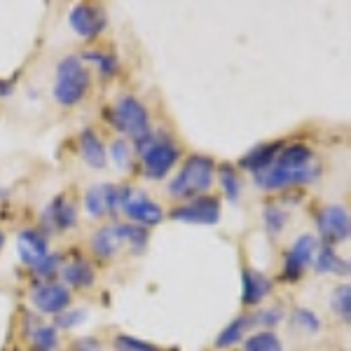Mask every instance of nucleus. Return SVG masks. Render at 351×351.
Returning <instances> with one entry per match:
<instances>
[{
    "label": "nucleus",
    "instance_id": "f257e3e1",
    "mask_svg": "<svg viewBox=\"0 0 351 351\" xmlns=\"http://www.w3.org/2000/svg\"><path fill=\"white\" fill-rule=\"evenodd\" d=\"M89 89V73L77 56H66L56 68L54 99L61 106H75Z\"/></svg>",
    "mask_w": 351,
    "mask_h": 351
},
{
    "label": "nucleus",
    "instance_id": "f03ea898",
    "mask_svg": "<svg viewBox=\"0 0 351 351\" xmlns=\"http://www.w3.org/2000/svg\"><path fill=\"white\" fill-rule=\"evenodd\" d=\"M213 169H216V164H213L211 157H190L185 162V167L178 171V176L171 180L169 192L173 197H195L199 192H206L213 183Z\"/></svg>",
    "mask_w": 351,
    "mask_h": 351
},
{
    "label": "nucleus",
    "instance_id": "7ed1b4c3",
    "mask_svg": "<svg viewBox=\"0 0 351 351\" xmlns=\"http://www.w3.org/2000/svg\"><path fill=\"white\" fill-rule=\"evenodd\" d=\"M145 241H148V232L145 230L134 228V225H110V228L96 232L92 239V248L96 256L110 258L120 251L124 243H129L134 248V253H141L145 248Z\"/></svg>",
    "mask_w": 351,
    "mask_h": 351
},
{
    "label": "nucleus",
    "instance_id": "20e7f679",
    "mask_svg": "<svg viewBox=\"0 0 351 351\" xmlns=\"http://www.w3.org/2000/svg\"><path fill=\"white\" fill-rule=\"evenodd\" d=\"M112 124H115L120 132L132 136L138 148L150 141L148 110H145L143 104H141L138 99H134V96H124V99L117 101L115 115H112Z\"/></svg>",
    "mask_w": 351,
    "mask_h": 351
},
{
    "label": "nucleus",
    "instance_id": "39448f33",
    "mask_svg": "<svg viewBox=\"0 0 351 351\" xmlns=\"http://www.w3.org/2000/svg\"><path fill=\"white\" fill-rule=\"evenodd\" d=\"M316 176H319V167L316 164H309L307 169H300V171H288V169H281L276 164H269L267 169L256 173V183L263 190H281V188H291V185L309 183Z\"/></svg>",
    "mask_w": 351,
    "mask_h": 351
},
{
    "label": "nucleus",
    "instance_id": "423d86ee",
    "mask_svg": "<svg viewBox=\"0 0 351 351\" xmlns=\"http://www.w3.org/2000/svg\"><path fill=\"white\" fill-rule=\"evenodd\" d=\"M141 155H143L145 176L155 180L164 178V176L171 171L176 160H178V150H176V145L169 143V141H150V143L141 150Z\"/></svg>",
    "mask_w": 351,
    "mask_h": 351
},
{
    "label": "nucleus",
    "instance_id": "0eeeda50",
    "mask_svg": "<svg viewBox=\"0 0 351 351\" xmlns=\"http://www.w3.org/2000/svg\"><path fill=\"white\" fill-rule=\"evenodd\" d=\"M120 206L124 208V213L138 225H157L164 216L162 208L157 206L155 202H150L145 195L134 192L129 188L120 190Z\"/></svg>",
    "mask_w": 351,
    "mask_h": 351
},
{
    "label": "nucleus",
    "instance_id": "6e6552de",
    "mask_svg": "<svg viewBox=\"0 0 351 351\" xmlns=\"http://www.w3.org/2000/svg\"><path fill=\"white\" fill-rule=\"evenodd\" d=\"M319 232L324 237V241L328 243H339L344 239H349L351 223H349V213L342 206H326L324 211L316 218Z\"/></svg>",
    "mask_w": 351,
    "mask_h": 351
},
{
    "label": "nucleus",
    "instance_id": "1a4fd4ad",
    "mask_svg": "<svg viewBox=\"0 0 351 351\" xmlns=\"http://www.w3.org/2000/svg\"><path fill=\"white\" fill-rule=\"evenodd\" d=\"M171 218L195 225H213L220 220V204L213 197H199V199L185 204V206L173 208Z\"/></svg>",
    "mask_w": 351,
    "mask_h": 351
},
{
    "label": "nucleus",
    "instance_id": "9d476101",
    "mask_svg": "<svg viewBox=\"0 0 351 351\" xmlns=\"http://www.w3.org/2000/svg\"><path fill=\"white\" fill-rule=\"evenodd\" d=\"M316 256V239L311 234H304L293 243V248L288 251L286 263H284V279L295 281L300 274L304 271L307 265L314 263Z\"/></svg>",
    "mask_w": 351,
    "mask_h": 351
},
{
    "label": "nucleus",
    "instance_id": "9b49d317",
    "mask_svg": "<svg viewBox=\"0 0 351 351\" xmlns=\"http://www.w3.org/2000/svg\"><path fill=\"white\" fill-rule=\"evenodd\" d=\"M84 206H87L92 218H104L117 211L120 206V190L112 185H94L92 190L84 195Z\"/></svg>",
    "mask_w": 351,
    "mask_h": 351
},
{
    "label": "nucleus",
    "instance_id": "f8f14e48",
    "mask_svg": "<svg viewBox=\"0 0 351 351\" xmlns=\"http://www.w3.org/2000/svg\"><path fill=\"white\" fill-rule=\"evenodd\" d=\"M33 304L43 314H61L71 304V291L61 284H45L33 293Z\"/></svg>",
    "mask_w": 351,
    "mask_h": 351
},
{
    "label": "nucleus",
    "instance_id": "ddd939ff",
    "mask_svg": "<svg viewBox=\"0 0 351 351\" xmlns=\"http://www.w3.org/2000/svg\"><path fill=\"white\" fill-rule=\"evenodd\" d=\"M68 21H71L73 31H75L77 36L94 38L104 31L106 16L99 8H94V5H75L71 16H68Z\"/></svg>",
    "mask_w": 351,
    "mask_h": 351
},
{
    "label": "nucleus",
    "instance_id": "4468645a",
    "mask_svg": "<svg viewBox=\"0 0 351 351\" xmlns=\"http://www.w3.org/2000/svg\"><path fill=\"white\" fill-rule=\"evenodd\" d=\"M16 253H19L21 263L36 267V265L47 256V239L36 230L19 232V237H16Z\"/></svg>",
    "mask_w": 351,
    "mask_h": 351
},
{
    "label": "nucleus",
    "instance_id": "2eb2a0df",
    "mask_svg": "<svg viewBox=\"0 0 351 351\" xmlns=\"http://www.w3.org/2000/svg\"><path fill=\"white\" fill-rule=\"evenodd\" d=\"M241 284H243V295H241L243 304H258L271 288V281L267 276L248 267L243 269V274H241Z\"/></svg>",
    "mask_w": 351,
    "mask_h": 351
},
{
    "label": "nucleus",
    "instance_id": "dca6fc26",
    "mask_svg": "<svg viewBox=\"0 0 351 351\" xmlns=\"http://www.w3.org/2000/svg\"><path fill=\"white\" fill-rule=\"evenodd\" d=\"M274 164L281 169H288V171H300V169H307L309 164H314V155L304 143H295L288 145V148H281Z\"/></svg>",
    "mask_w": 351,
    "mask_h": 351
},
{
    "label": "nucleus",
    "instance_id": "f3484780",
    "mask_svg": "<svg viewBox=\"0 0 351 351\" xmlns=\"http://www.w3.org/2000/svg\"><path fill=\"white\" fill-rule=\"evenodd\" d=\"M80 150H82V157L89 167L94 169H104L106 167V145L101 143V138L96 136L92 129H84L80 134Z\"/></svg>",
    "mask_w": 351,
    "mask_h": 351
},
{
    "label": "nucleus",
    "instance_id": "a211bd4d",
    "mask_svg": "<svg viewBox=\"0 0 351 351\" xmlns=\"http://www.w3.org/2000/svg\"><path fill=\"white\" fill-rule=\"evenodd\" d=\"M279 150H281V143H269V145L263 143V145H258V148H253L246 157H243L241 167L251 169L253 173L263 171V169H267L269 164H274L276 155H279Z\"/></svg>",
    "mask_w": 351,
    "mask_h": 351
},
{
    "label": "nucleus",
    "instance_id": "6ab92c4d",
    "mask_svg": "<svg viewBox=\"0 0 351 351\" xmlns=\"http://www.w3.org/2000/svg\"><path fill=\"white\" fill-rule=\"evenodd\" d=\"M45 218H47L56 230H68V228H73V225H75L77 211H75V206H73L71 202H66L64 197H59V199H54L52 204H49Z\"/></svg>",
    "mask_w": 351,
    "mask_h": 351
},
{
    "label": "nucleus",
    "instance_id": "aec40b11",
    "mask_svg": "<svg viewBox=\"0 0 351 351\" xmlns=\"http://www.w3.org/2000/svg\"><path fill=\"white\" fill-rule=\"evenodd\" d=\"M314 267L319 274H347L349 263L342 258H337L330 246H324L321 251H316Z\"/></svg>",
    "mask_w": 351,
    "mask_h": 351
},
{
    "label": "nucleus",
    "instance_id": "412c9836",
    "mask_svg": "<svg viewBox=\"0 0 351 351\" xmlns=\"http://www.w3.org/2000/svg\"><path fill=\"white\" fill-rule=\"evenodd\" d=\"M64 279L75 288H87V286H92V281H94V269L89 263L77 258L64 267Z\"/></svg>",
    "mask_w": 351,
    "mask_h": 351
},
{
    "label": "nucleus",
    "instance_id": "4be33fe9",
    "mask_svg": "<svg viewBox=\"0 0 351 351\" xmlns=\"http://www.w3.org/2000/svg\"><path fill=\"white\" fill-rule=\"evenodd\" d=\"M248 326H253V316H239V319H234L228 328H223V332L216 337V349L234 347V344L243 337V332H246Z\"/></svg>",
    "mask_w": 351,
    "mask_h": 351
},
{
    "label": "nucleus",
    "instance_id": "5701e85b",
    "mask_svg": "<svg viewBox=\"0 0 351 351\" xmlns=\"http://www.w3.org/2000/svg\"><path fill=\"white\" fill-rule=\"evenodd\" d=\"M246 351H284L281 347V339L274 335L271 330H265V332H256L246 339Z\"/></svg>",
    "mask_w": 351,
    "mask_h": 351
},
{
    "label": "nucleus",
    "instance_id": "b1692460",
    "mask_svg": "<svg viewBox=\"0 0 351 351\" xmlns=\"http://www.w3.org/2000/svg\"><path fill=\"white\" fill-rule=\"evenodd\" d=\"M56 344H59V335L54 326H40L33 332V347L38 351H54Z\"/></svg>",
    "mask_w": 351,
    "mask_h": 351
},
{
    "label": "nucleus",
    "instance_id": "393cba45",
    "mask_svg": "<svg viewBox=\"0 0 351 351\" xmlns=\"http://www.w3.org/2000/svg\"><path fill=\"white\" fill-rule=\"evenodd\" d=\"M330 307H332V311H335V314L342 321H349V316H351V293H349V286L335 288V293H332V300H330Z\"/></svg>",
    "mask_w": 351,
    "mask_h": 351
},
{
    "label": "nucleus",
    "instance_id": "a878e982",
    "mask_svg": "<svg viewBox=\"0 0 351 351\" xmlns=\"http://www.w3.org/2000/svg\"><path fill=\"white\" fill-rule=\"evenodd\" d=\"M220 183H223V190H225V195H228V199L234 202L237 197H239V178H237L234 169L228 167V164L220 167Z\"/></svg>",
    "mask_w": 351,
    "mask_h": 351
},
{
    "label": "nucleus",
    "instance_id": "bb28decb",
    "mask_svg": "<svg viewBox=\"0 0 351 351\" xmlns=\"http://www.w3.org/2000/svg\"><path fill=\"white\" fill-rule=\"evenodd\" d=\"M110 157L117 169H127L129 164H132V148H129L127 141L117 138L115 143L110 145Z\"/></svg>",
    "mask_w": 351,
    "mask_h": 351
},
{
    "label": "nucleus",
    "instance_id": "cd10ccee",
    "mask_svg": "<svg viewBox=\"0 0 351 351\" xmlns=\"http://www.w3.org/2000/svg\"><path fill=\"white\" fill-rule=\"evenodd\" d=\"M293 321H295V324L302 328V330H307V332H319V328H321L319 316H316L311 309H304V307L295 309V314H293Z\"/></svg>",
    "mask_w": 351,
    "mask_h": 351
},
{
    "label": "nucleus",
    "instance_id": "c85d7f7f",
    "mask_svg": "<svg viewBox=\"0 0 351 351\" xmlns=\"http://www.w3.org/2000/svg\"><path fill=\"white\" fill-rule=\"evenodd\" d=\"M286 225V213L281 211L279 206H267L265 208V228L271 234H279L281 230H284Z\"/></svg>",
    "mask_w": 351,
    "mask_h": 351
},
{
    "label": "nucleus",
    "instance_id": "c756f323",
    "mask_svg": "<svg viewBox=\"0 0 351 351\" xmlns=\"http://www.w3.org/2000/svg\"><path fill=\"white\" fill-rule=\"evenodd\" d=\"M115 349L117 351H157L152 344L143 342V339H136L132 335H120L115 337Z\"/></svg>",
    "mask_w": 351,
    "mask_h": 351
},
{
    "label": "nucleus",
    "instance_id": "7c9ffc66",
    "mask_svg": "<svg viewBox=\"0 0 351 351\" xmlns=\"http://www.w3.org/2000/svg\"><path fill=\"white\" fill-rule=\"evenodd\" d=\"M84 316H87V314H84L82 309H66V311H61V314H56V326L54 328L71 330V328H75L77 324H82Z\"/></svg>",
    "mask_w": 351,
    "mask_h": 351
},
{
    "label": "nucleus",
    "instance_id": "2f4dec72",
    "mask_svg": "<svg viewBox=\"0 0 351 351\" xmlns=\"http://www.w3.org/2000/svg\"><path fill=\"white\" fill-rule=\"evenodd\" d=\"M59 265H61V258L54 256V253H47V256L36 265V274L40 276V279H49V276H54L56 271H59Z\"/></svg>",
    "mask_w": 351,
    "mask_h": 351
},
{
    "label": "nucleus",
    "instance_id": "473e14b6",
    "mask_svg": "<svg viewBox=\"0 0 351 351\" xmlns=\"http://www.w3.org/2000/svg\"><path fill=\"white\" fill-rule=\"evenodd\" d=\"M87 59H92L94 64H99L101 73L104 75H112L117 71V59L112 54H104V52H87Z\"/></svg>",
    "mask_w": 351,
    "mask_h": 351
},
{
    "label": "nucleus",
    "instance_id": "72a5a7b5",
    "mask_svg": "<svg viewBox=\"0 0 351 351\" xmlns=\"http://www.w3.org/2000/svg\"><path fill=\"white\" fill-rule=\"evenodd\" d=\"M279 321H281V309L279 307H271L267 311H263V314L253 316V324H263V326H267V328H271L274 324H279Z\"/></svg>",
    "mask_w": 351,
    "mask_h": 351
},
{
    "label": "nucleus",
    "instance_id": "f704fd0d",
    "mask_svg": "<svg viewBox=\"0 0 351 351\" xmlns=\"http://www.w3.org/2000/svg\"><path fill=\"white\" fill-rule=\"evenodd\" d=\"M75 351H101V344L92 337H84L80 342H75Z\"/></svg>",
    "mask_w": 351,
    "mask_h": 351
},
{
    "label": "nucleus",
    "instance_id": "c9c22d12",
    "mask_svg": "<svg viewBox=\"0 0 351 351\" xmlns=\"http://www.w3.org/2000/svg\"><path fill=\"white\" fill-rule=\"evenodd\" d=\"M10 92H12V84L5 82V80H0V96H8Z\"/></svg>",
    "mask_w": 351,
    "mask_h": 351
},
{
    "label": "nucleus",
    "instance_id": "e433bc0d",
    "mask_svg": "<svg viewBox=\"0 0 351 351\" xmlns=\"http://www.w3.org/2000/svg\"><path fill=\"white\" fill-rule=\"evenodd\" d=\"M0 248H3V232H0Z\"/></svg>",
    "mask_w": 351,
    "mask_h": 351
}]
</instances>
